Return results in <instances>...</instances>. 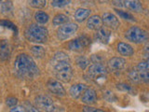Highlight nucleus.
<instances>
[{
    "instance_id": "obj_1",
    "label": "nucleus",
    "mask_w": 149,
    "mask_h": 112,
    "mask_svg": "<svg viewBox=\"0 0 149 112\" xmlns=\"http://www.w3.org/2000/svg\"><path fill=\"white\" fill-rule=\"evenodd\" d=\"M51 65L53 68L55 77L60 81L69 82L73 78V70L70 64V60L66 53L57 52L51 60Z\"/></svg>"
},
{
    "instance_id": "obj_2",
    "label": "nucleus",
    "mask_w": 149,
    "mask_h": 112,
    "mask_svg": "<svg viewBox=\"0 0 149 112\" xmlns=\"http://www.w3.org/2000/svg\"><path fill=\"white\" fill-rule=\"evenodd\" d=\"M14 69L20 78H34L39 75V69L31 56L27 54H20L14 62Z\"/></svg>"
},
{
    "instance_id": "obj_3",
    "label": "nucleus",
    "mask_w": 149,
    "mask_h": 112,
    "mask_svg": "<svg viewBox=\"0 0 149 112\" xmlns=\"http://www.w3.org/2000/svg\"><path fill=\"white\" fill-rule=\"evenodd\" d=\"M48 36L49 32L47 28L37 24H31L25 31V37L34 43H44L48 40Z\"/></svg>"
},
{
    "instance_id": "obj_4",
    "label": "nucleus",
    "mask_w": 149,
    "mask_h": 112,
    "mask_svg": "<svg viewBox=\"0 0 149 112\" xmlns=\"http://www.w3.org/2000/svg\"><path fill=\"white\" fill-rule=\"evenodd\" d=\"M126 38L129 41H132L133 43L140 44L143 43L149 39V34L146 31L138 26H132L126 32L125 34Z\"/></svg>"
},
{
    "instance_id": "obj_5",
    "label": "nucleus",
    "mask_w": 149,
    "mask_h": 112,
    "mask_svg": "<svg viewBox=\"0 0 149 112\" xmlns=\"http://www.w3.org/2000/svg\"><path fill=\"white\" fill-rule=\"evenodd\" d=\"M35 104L37 109L46 112H53L55 109V106L52 99L47 95L36 96L35 99Z\"/></svg>"
},
{
    "instance_id": "obj_6",
    "label": "nucleus",
    "mask_w": 149,
    "mask_h": 112,
    "mask_svg": "<svg viewBox=\"0 0 149 112\" xmlns=\"http://www.w3.org/2000/svg\"><path fill=\"white\" fill-rule=\"evenodd\" d=\"M77 29H78V25L77 23H74V22L65 23L63 26H61L57 31L58 38L60 40L67 39L70 36H72L74 33L77 31Z\"/></svg>"
},
{
    "instance_id": "obj_7",
    "label": "nucleus",
    "mask_w": 149,
    "mask_h": 112,
    "mask_svg": "<svg viewBox=\"0 0 149 112\" xmlns=\"http://www.w3.org/2000/svg\"><path fill=\"white\" fill-rule=\"evenodd\" d=\"M88 43H90V39H88L87 36H79L77 38L70 41L68 44V47L71 50L79 51V50H83L84 48H86V47L88 45Z\"/></svg>"
},
{
    "instance_id": "obj_8",
    "label": "nucleus",
    "mask_w": 149,
    "mask_h": 112,
    "mask_svg": "<svg viewBox=\"0 0 149 112\" xmlns=\"http://www.w3.org/2000/svg\"><path fill=\"white\" fill-rule=\"evenodd\" d=\"M107 73L106 67L102 63H96L90 65L88 69V74L92 78H100L102 76H105Z\"/></svg>"
},
{
    "instance_id": "obj_9",
    "label": "nucleus",
    "mask_w": 149,
    "mask_h": 112,
    "mask_svg": "<svg viewBox=\"0 0 149 112\" xmlns=\"http://www.w3.org/2000/svg\"><path fill=\"white\" fill-rule=\"evenodd\" d=\"M47 86H48V89L51 92L58 96H64L66 94V92H65L63 86L59 80L50 78L47 83Z\"/></svg>"
},
{
    "instance_id": "obj_10",
    "label": "nucleus",
    "mask_w": 149,
    "mask_h": 112,
    "mask_svg": "<svg viewBox=\"0 0 149 112\" xmlns=\"http://www.w3.org/2000/svg\"><path fill=\"white\" fill-rule=\"evenodd\" d=\"M102 22H104L107 27L112 28V29H116L120 24L118 17L111 12H105L102 14Z\"/></svg>"
},
{
    "instance_id": "obj_11",
    "label": "nucleus",
    "mask_w": 149,
    "mask_h": 112,
    "mask_svg": "<svg viewBox=\"0 0 149 112\" xmlns=\"http://www.w3.org/2000/svg\"><path fill=\"white\" fill-rule=\"evenodd\" d=\"M129 76L130 78L133 81H143L149 83V71H132Z\"/></svg>"
},
{
    "instance_id": "obj_12",
    "label": "nucleus",
    "mask_w": 149,
    "mask_h": 112,
    "mask_svg": "<svg viewBox=\"0 0 149 112\" xmlns=\"http://www.w3.org/2000/svg\"><path fill=\"white\" fill-rule=\"evenodd\" d=\"M81 100L84 104H87V105L95 104L97 101L96 92L93 90V89H87V90L83 92Z\"/></svg>"
},
{
    "instance_id": "obj_13",
    "label": "nucleus",
    "mask_w": 149,
    "mask_h": 112,
    "mask_svg": "<svg viewBox=\"0 0 149 112\" xmlns=\"http://www.w3.org/2000/svg\"><path fill=\"white\" fill-rule=\"evenodd\" d=\"M111 37V32L109 29L105 27H102L101 29L97 30L96 33V38L98 41H100L102 44H107L110 40Z\"/></svg>"
},
{
    "instance_id": "obj_14",
    "label": "nucleus",
    "mask_w": 149,
    "mask_h": 112,
    "mask_svg": "<svg viewBox=\"0 0 149 112\" xmlns=\"http://www.w3.org/2000/svg\"><path fill=\"white\" fill-rule=\"evenodd\" d=\"M102 20L100 16L98 15H93L90 17V19L87 22V26L88 29L91 30H99L102 27Z\"/></svg>"
},
{
    "instance_id": "obj_15",
    "label": "nucleus",
    "mask_w": 149,
    "mask_h": 112,
    "mask_svg": "<svg viewBox=\"0 0 149 112\" xmlns=\"http://www.w3.org/2000/svg\"><path fill=\"white\" fill-rule=\"evenodd\" d=\"M126 64V60L122 57H114L108 61V66L112 70H120Z\"/></svg>"
},
{
    "instance_id": "obj_16",
    "label": "nucleus",
    "mask_w": 149,
    "mask_h": 112,
    "mask_svg": "<svg viewBox=\"0 0 149 112\" xmlns=\"http://www.w3.org/2000/svg\"><path fill=\"white\" fill-rule=\"evenodd\" d=\"M86 90H87V85H85V84H74V85L71 86V88H70L69 93L73 98L77 99Z\"/></svg>"
},
{
    "instance_id": "obj_17",
    "label": "nucleus",
    "mask_w": 149,
    "mask_h": 112,
    "mask_svg": "<svg viewBox=\"0 0 149 112\" xmlns=\"http://www.w3.org/2000/svg\"><path fill=\"white\" fill-rule=\"evenodd\" d=\"M118 51L122 56H132L134 53L132 47L125 42H120L118 44Z\"/></svg>"
},
{
    "instance_id": "obj_18",
    "label": "nucleus",
    "mask_w": 149,
    "mask_h": 112,
    "mask_svg": "<svg viewBox=\"0 0 149 112\" xmlns=\"http://www.w3.org/2000/svg\"><path fill=\"white\" fill-rule=\"evenodd\" d=\"M91 9H88V8H77L76 12H74V19L76 21L79 22H82L83 21H85L86 19H88L91 15Z\"/></svg>"
},
{
    "instance_id": "obj_19",
    "label": "nucleus",
    "mask_w": 149,
    "mask_h": 112,
    "mask_svg": "<svg viewBox=\"0 0 149 112\" xmlns=\"http://www.w3.org/2000/svg\"><path fill=\"white\" fill-rule=\"evenodd\" d=\"M10 49L7 40H0V60H7L9 57Z\"/></svg>"
},
{
    "instance_id": "obj_20",
    "label": "nucleus",
    "mask_w": 149,
    "mask_h": 112,
    "mask_svg": "<svg viewBox=\"0 0 149 112\" xmlns=\"http://www.w3.org/2000/svg\"><path fill=\"white\" fill-rule=\"evenodd\" d=\"M124 2V8H127L130 10H133L135 12H141L143 10V6L141 2L136 1V0H127Z\"/></svg>"
},
{
    "instance_id": "obj_21",
    "label": "nucleus",
    "mask_w": 149,
    "mask_h": 112,
    "mask_svg": "<svg viewBox=\"0 0 149 112\" xmlns=\"http://www.w3.org/2000/svg\"><path fill=\"white\" fill-rule=\"evenodd\" d=\"M68 20L69 18L66 15H64V14H58V15H56L53 18L52 22L54 25H63L68 22Z\"/></svg>"
},
{
    "instance_id": "obj_22",
    "label": "nucleus",
    "mask_w": 149,
    "mask_h": 112,
    "mask_svg": "<svg viewBox=\"0 0 149 112\" xmlns=\"http://www.w3.org/2000/svg\"><path fill=\"white\" fill-rule=\"evenodd\" d=\"M35 19H36V21L37 22L44 24V23L48 22L49 17L48 14H47L46 12H44V11H37L36 13V15H35Z\"/></svg>"
},
{
    "instance_id": "obj_23",
    "label": "nucleus",
    "mask_w": 149,
    "mask_h": 112,
    "mask_svg": "<svg viewBox=\"0 0 149 112\" xmlns=\"http://www.w3.org/2000/svg\"><path fill=\"white\" fill-rule=\"evenodd\" d=\"M32 50V53L34 56H36V58H41L43 57L44 54H45V50L43 47L41 46H34L31 48Z\"/></svg>"
},
{
    "instance_id": "obj_24",
    "label": "nucleus",
    "mask_w": 149,
    "mask_h": 112,
    "mask_svg": "<svg viewBox=\"0 0 149 112\" xmlns=\"http://www.w3.org/2000/svg\"><path fill=\"white\" fill-rule=\"evenodd\" d=\"M77 64L79 67L84 70L88 66V64H90V61H88V59H87L85 56H80L79 58H77Z\"/></svg>"
},
{
    "instance_id": "obj_25",
    "label": "nucleus",
    "mask_w": 149,
    "mask_h": 112,
    "mask_svg": "<svg viewBox=\"0 0 149 112\" xmlns=\"http://www.w3.org/2000/svg\"><path fill=\"white\" fill-rule=\"evenodd\" d=\"M116 13H118L122 19H124V20H127L130 22H135V18L129 12L123 11V10H121V9H116Z\"/></svg>"
},
{
    "instance_id": "obj_26",
    "label": "nucleus",
    "mask_w": 149,
    "mask_h": 112,
    "mask_svg": "<svg viewBox=\"0 0 149 112\" xmlns=\"http://www.w3.org/2000/svg\"><path fill=\"white\" fill-rule=\"evenodd\" d=\"M12 9V3L11 2H7V1H0V12L1 13H6Z\"/></svg>"
},
{
    "instance_id": "obj_27",
    "label": "nucleus",
    "mask_w": 149,
    "mask_h": 112,
    "mask_svg": "<svg viewBox=\"0 0 149 112\" xmlns=\"http://www.w3.org/2000/svg\"><path fill=\"white\" fill-rule=\"evenodd\" d=\"M137 71H148L149 70V57L143 62L139 63L136 66Z\"/></svg>"
},
{
    "instance_id": "obj_28",
    "label": "nucleus",
    "mask_w": 149,
    "mask_h": 112,
    "mask_svg": "<svg viewBox=\"0 0 149 112\" xmlns=\"http://www.w3.org/2000/svg\"><path fill=\"white\" fill-rule=\"evenodd\" d=\"M30 6L36 8H44L46 6V1L45 0H34V1H30L29 2Z\"/></svg>"
},
{
    "instance_id": "obj_29",
    "label": "nucleus",
    "mask_w": 149,
    "mask_h": 112,
    "mask_svg": "<svg viewBox=\"0 0 149 112\" xmlns=\"http://www.w3.org/2000/svg\"><path fill=\"white\" fill-rule=\"evenodd\" d=\"M0 24H1L2 26L8 27V28H9V29H11V30H13V31L17 32V28H16V26L14 25L11 22H9V21H1V22H0Z\"/></svg>"
},
{
    "instance_id": "obj_30",
    "label": "nucleus",
    "mask_w": 149,
    "mask_h": 112,
    "mask_svg": "<svg viewBox=\"0 0 149 112\" xmlns=\"http://www.w3.org/2000/svg\"><path fill=\"white\" fill-rule=\"evenodd\" d=\"M70 3V1H63V0H61V1H52L51 2V5H52L53 7H56V8H63L65 6H67V5Z\"/></svg>"
},
{
    "instance_id": "obj_31",
    "label": "nucleus",
    "mask_w": 149,
    "mask_h": 112,
    "mask_svg": "<svg viewBox=\"0 0 149 112\" xmlns=\"http://www.w3.org/2000/svg\"><path fill=\"white\" fill-rule=\"evenodd\" d=\"M17 102H18L17 98H15V97H8V98H7V100H6V104H7L8 106L14 107V106H16Z\"/></svg>"
},
{
    "instance_id": "obj_32",
    "label": "nucleus",
    "mask_w": 149,
    "mask_h": 112,
    "mask_svg": "<svg viewBox=\"0 0 149 112\" xmlns=\"http://www.w3.org/2000/svg\"><path fill=\"white\" fill-rule=\"evenodd\" d=\"M82 112H104V111L99 108H95V107L90 106H86L82 108Z\"/></svg>"
},
{
    "instance_id": "obj_33",
    "label": "nucleus",
    "mask_w": 149,
    "mask_h": 112,
    "mask_svg": "<svg viewBox=\"0 0 149 112\" xmlns=\"http://www.w3.org/2000/svg\"><path fill=\"white\" fill-rule=\"evenodd\" d=\"M118 90H121V91H125V92H132V87L127 85V84H118Z\"/></svg>"
},
{
    "instance_id": "obj_34",
    "label": "nucleus",
    "mask_w": 149,
    "mask_h": 112,
    "mask_svg": "<svg viewBox=\"0 0 149 112\" xmlns=\"http://www.w3.org/2000/svg\"><path fill=\"white\" fill-rule=\"evenodd\" d=\"M10 112H27L25 107H23L22 106H16L10 110Z\"/></svg>"
},
{
    "instance_id": "obj_35",
    "label": "nucleus",
    "mask_w": 149,
    "mask_h": 112,
    "mask_svg": "<svg viewBox=\"0 0 149 112\" xmlns=\"http://www.w3.org/2000/svg\"><path fill=\"white\" fill-rule=\"evenodd\" d=\"M27 112H40L39 109H37L36 107L35 106H33L32 105H28L27 106Z\"/></svg>"
},
{
    "instance_id": "obj_36",
    "label": "nucleus",
    "mask_w": 149,
    "mask_h": 112,
    "mask_svg": "<svg viewBox=\"0 0 149 112\" xmlns=\"http://www.w3.org/2000/svg\"><path fill=\"white\" fill-rule=\"evenodd\" d=\"M115 6H118L120 8H124V2L123 1H114L113 2Z\"/></svg>"
},
{
    "instance_id": "obj_37",
    "label": "nucleus",
    "mask_w": 149,
    "mask_h": 112,
    "mask_svg": "<svg viewBox=\"0 0 149 112\" xmlns=\"http://www.w3.org/2000/svg\"><path fill=\"white\" fill-rule=\"evenodd\" d=\"M144 50H146V52H148V53H149V43H147L146 46H144Z\"/></svg>"
}]
</instances>
